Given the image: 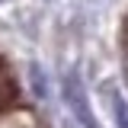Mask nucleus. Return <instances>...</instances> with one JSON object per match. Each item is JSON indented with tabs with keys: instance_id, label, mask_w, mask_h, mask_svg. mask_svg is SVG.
Segmentation results:
<instances>
[{
	"instance_id": "nucleus-2",
	"label": "nucleus",
	"mask_w": 128,
	"mask_h": 128,
	"mask_svg": "<svg viewBox=\"0 0 128 128\" xmlns=\"http://www.w3.org/2000/svg\"><path fill=\"white\" fill-rule=\"evenodd\" d=\"M112 112H115V125H118V128H128V102L118 93L112 96Z\"/></svg>"
},
{
	"instance_id": "nucleus-1",
	"label": "nucleus",
	"mask_w": 128,
	"mask_h": 128,
	"mask_svg": "<svg viewBox=\"0 0 128 128\" xmlns=\"http://www.w3.org/2000/svg\"><path fill=\"white\" fill-rule=\"evenodd\" d=\"M64 99H67V106L70 112L80 118V125L83 128H99L93 118V112H90V102H86V93H83V83H80V74H64Z\"/></svg>"
}]
</instances>
